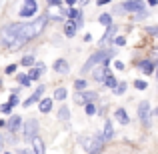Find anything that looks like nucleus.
Wrapping results in <instances>:
<instances>
[{
  "label": "nucleus",
  "instance_id": "1a4fd4ad",
  "mask_svg": "<svg viewBox=\"0 0 158 154\" xmlns=\"http://www.w3.org/2000/svg\"><path fill=\"white\" fill-rule=\"evenodd\" d=\"M106 72H108V62L96 64V66H94V72H92L94 80H96V82H102V80H104V76H106Z\"/></svg>",
  "mask_w": 158,
  "mask_h": 154
},
{
  "label": "nucleus",
  "instance_id": "4be33fe9",
  "mask_svg": "<svg viewBox=\"0 0 158 154\" xmlns=\"http://www.w3.org/2000/svg\"><path fill=\"white\" fill-rule=\"evenodd\" d=\"M116 30H118V28H116L114 24H110V26H106V34L102 36V42H106V40H112V36L116 34Z\"/></svg>",
  "mask_w": 158,
  "mask_h": 154
},
{
  "label": "nucleus",
  "instance_id": "79ce46f5",
  "mask_svg": "<svg viewBox=\"0 0 158 154\" xmlns=\"http://www.w3.org/2000/svg\"><path fill=\"white\" fill-rule=\"evenodd\" d=\"M148 4H150V6H156V4H158V0H148Z\"/></svg>",
  "mask_w": 158,
  "mask_h": 154
},
{
  "label": "nucleus",
  "instance_id": "423d86ee",
  "mask_svg": "<svg viewBox=\"0 0 158 154\" xmlns=\"http://www.w3.org/2000/svg\"><path fill=\"white\" fill-rule=\"evenodd\" d=\"M138 118L142 120L144 126H150V104L146 100L140 102V106H138Z\"/></svg>",
  "mask_w": 158,
  "mask_h": 154
},
{
  "label": "nucleus",
  "instance_id": "c85d7f7f",
  "mask_svg": "<svg viewBox=\"0 0 158 154\" xmlns=\"http://www.w3.org/2000/svg\"><path fill=\"white\" fill-rule=\"evenodd\" d=\"M18 82H20V86H30V80H28L26 74H18Z\"/></svg>",
  "mask_w": 158,
  "mask_h": 154
},
{
  "label": "nucleus",
  "instance_id": "bb28decb",
  "mask_svg": "<svg viewBox=\"0 0 158 154\" xmlns=\"http://www.w3.org/2000/svg\"><path fill=\"white\" fill-rule=\"evenodd\" d=\"M20 64H22V66H28V68H30V66H34V56H24Z\"/></svg>",
  "mask_w": 158,
  "mask_h": 154
},
{
  "label": "nucleus",
  "instance_id": "58836bf2",
  "mask_svg": "<svg viewBox=\"0 0 158 154\" xmlns=\"http://www.w3.org/2000/svg\"><path fill=\"white\" fill-rule=\"evenodd\" d=\"M108 2H110V0H96L98 6H104V4H108Z\"/></svg>",
  "mask_w": 158,
  "mask_h": 154
},
{
  "label": "nucleus",
  "instance_id": "0eeeda50",
  "mask_svg": "<svg viewBox=\"0 0 158 154\" xmlns=\"http://www.w3.org/2000/svg\"><path fill=\"white\" fill-rule=\"evenodd\" d=\"M62 16H66V10L62 8V4H58V6H48V10H46V18L50 20H62Z\"/></svg>",
  "mask_w": 158,
  "mask_h": 154
},
{
  "label": "nucleus",
  "instance_id": "4468645a",
  "mask_svg": "<svg viewBox=\"0 0 158 154\" xmlns=\"http://www.w3.org/2000/svg\"><path fill=\"white\" fill-rule=\"evenodd\" d=\"M38 102H40L38 108H40V112H42V114H48V112L52 110V98H40Z\"/></svg>",
  "mask_w": 158,
  "mask_h": 154
},
{
  "label": "nucleus",
  "instance_id": "9b49d317",
  "mask_svg": "<svg viewBox=\"0 0 158 154\" xmlns=\"http://www.w3.org/2000/svg\"><path fill=\"white\" fill-rule=\"evenodd\" d=\"M92 100H96V92H78L74 96V102L76 104H88Z\"/></svg>",
  "mask_w": 158,
  "mask_h": 154
},
{
  "label": "nucleus",
  "instance_id": "6e6552de",
  "mask_svg": "<svg viewBox=\"0 0 158 154\" xmlns=\"http://www.w3.org/2000/svg\"><path fill=\"white\" fill-rule=\"evenodd\" d=\"M120 8L126 12H140V10H144V0H128Z\"/></svg>",
  "mask_w": 158,
  "mask_h": 154
},
{
  "label": "nucleus",
  "instance_id": "9d476101",
  "mask_svg": "<svg viewBox=\"0 0 158 154\" xmlns=\"http://www.w3.org/2000/svg\"><path fill=\"white\" fill-rule=\"evenodd\" d=\"M44 90H46V86H42V84H40V86H38V88H36V90H34V92H32V96H30V98H26V100H24V102H22V106H26V108H28V106H30V104H34V102H38V100H40V98H42V94H44Z\"/></svg>",
  "mask_w": 158,
  "mask_h": 154
},
{
  "label": "nucleus",
  "instance_id": "7ed1b4c3",
  "mask_svg": "<svg viewBox=\"0 0 158 154\" xmlns=\"http://www.w3.org/2000/svg\"><path fill=\"white\" fill-rule=\"evenodd\" d=\"M112 56H114V50H104V48H100V50H96L94 54H90V58L86 60V64L82 66V72H88V70H90V68H94L96 64L108 62Z\"/></svg>",
  "mask_w": 158,
  "mask_h": 154
},
{
  "label": "nucleus",
  "instance_id": "2eb2a0df",
  "mask_svg": "<svg viewBox=\"0 0 158 154\" xmlns=\"http://www.w3.org/2000/svg\"><path fill=\"white\" fill-rule=\"evenodd\" d=\"M30 142H32V148H34V154H44V140L42 138L34 136Z\"/></svg>",
  "mask_w": 158,
  "mask_h": 154
},
{
  "label": "nucleus",
  "instance_id": "f704fd0d",
  "mask_svg": "<svg viewBox=\"0 0 158 154\" xmlns=\"http://www.w3.org/2000/svg\"><path fill=\"white\" fill-rule=\"evenodd\" d=\"M114 42L118 44V46H122V44H126V38H124V36H118V38H116Z\"/></svg>",
  "mask_w": 158,
  "mask_h": 154
},
{
  "label": "nucleus",
  "instance_id": "a211bd4d",
  "mask_svg": "<svg viewBox=\"0 0 158 154\" xmlns=\"http://www.w3.org/2000/svg\"><path fill=\"white\" fill-rule=\"evenodd\" d=\"M42 72H44V64H38L36 68H30V72H28L26 76H28V80L32 82V80H38V76H40Z\"/></svg>",
  "mask_w": 158,
  "mask_h": 154
},
{
  "label": "nucleus",
  "instance_id": "473e14b6",
  "mask_svg": "<svg viewBox=\"0 0 158 154\" xmlns=\"http://www.w3.org/2000/svg\"><path fill=\"white\" fill-rule=\"evenodd\" d=\"M84 86H86V80H76V82H74V88H76V92H78V90H82Z\"/></svg>",
  "mask_w": 158,
  "mask_h": 154
},
{
  "label": "nucleus",
  "instance_id": "a19ab883",
  "mask_svg": "<svg viewBox=\"0 0 158 154\" xmlns=\"http://www.w3.org/2000/svg\"><path fill=\"white\" fill-rule=\"evenodd\" d=\"M66 4H68V6H74V4H76V0H66Z\"/></svg>",
  "mask_w": 158,
  "mask_h": 154
},
{
  "label": "nucleus",
  "instance_id": "aec40b11",
  "mask_svg": "<svg viewBox=\"0 0 158 154\" xmlns=\"http://www.w3.org/2000/svg\"><path fill=\"white\" fill-rule=\"evenodd\" d=\"M20 124H22V118H20V116H12L10 120H8V130H12V132H16L20 128Z\"/></svg>",
  "mask_w": 158,
  "mask_h": 154
},
{
  "label": "nucleus",
  "instance_id": "412c9836",
  "mask_svg": "<svg viewBox=\"0 0 158 154\" xmlns=\"http://www.w3.org/2000/svg\"><path fill=\"white\" fill-rule=\"evenodd\" d=\"M112 134H114V128H112V124H110V120L104 124V134H102V140L104 142H108V140L112 138Z\"/></svg>",
  "mask_w": 158,
  "mask_h": 154
},
{
  "label": "nucleus",
  "instance_id": "37998d69",
  "mask_svg": "<svg viewBox=\"0 0 158 154\" xmlns=\"http://www.w3.org/2000/svg\"><path fill=\"white\" fill-rule=\"evenodd\" d=\"M80 4H88V0H80Z\"/></svg>",
  "mask_w": 158,
  "mask_h": 154
},
{
  "label": "nucleus",
  "instance_id": "a18cd8bd",
  "mask_svg": "<svg viewBox=\"0 0 158 154\" xmlns=\"http://www.w3.org/2000/svg\"><path fill=\"white\" fill-rule=\"evenodd\" d=\"M0 88H2V78H0Z\"/></svg>",
  "mask_w": 158,
  "mask_h": 154
},
{
  "label": "nucleus",
  "instance_id": "2f4dec72",
  "mask_svg": "<svg viewBox=\"0 0 158 154\" xmlns=\"http://www.w3.org/2000/svg\"><path fill=\"white\" fill-rule=\"evenodd\" d=\"M146 82H144V80H136L134 82V88H138V90H146Z\"/></svg>",
  "mask_w": 158,
  "mask_h": 154
},
{
  "label": "nucleus",
  "instance_id": "ea45409f",
  "mask_svg": "<svg viewBox=\"0 0 158 154\" xmlns=\"http://www.w3.org/2000/svg\"><path fill=\"white\" fill-rule=\"evenodd\" d=\"M20 154H34V152L28 150V148H22V150H20Z\"/></svg>",
  "mask_w": 158,
  "mask_h": 154
},
{
  "label": "nucleus",
  "instance_id": "dca6fc26",
  "mask_svg": "<svg viewBox=\"0 0 158 154\" xmlns=\"http://www.w3.org/2000/svg\"><path fill=\"white\" fill-rule=\"evenodd\" d=\"M76 30H78V26H76V22H74V20H68V22L64 24V34L68 36V38H72V36L76 34Z\"/></svg>",
  "mask_w": 158,
  "mask_h": 154
},
{
  "label": "nucleus",
  "instance_id": "39448f33",
  "mask_svg": "<svg viewBox=\"0 0 158 154\" xmlns=\"http://www.w3.org/2000/svg\"><path fill=\"white\" fill-rule=\"evenodd\" d=\"M36 10H38L36 0H24L22 8H20V16H22V18H30L32 14H36Z\"/></svg>",
  "mask_w": 158,
  "mask_h": 154
},
{
  "label": "nucleus",
  "instance_id": "f03ea898",
  "mask_svg": "<svg viewBox=\"0 0 158 154\" xmlns=\"http://www.w3.org/2000/svg\"><path fill=\"white\" fill-rule=\"evenodd\" d=\"M46 24H48L46 16H40V18H36V20H32V22L24 24V28H22V42L26 44V42H30V40L38 38V36L46 30Z\"/></svg>",
  "mask_w": 158,
  "mask_h": 154
},
{
  "label": "nucleus",
  "instance_id": "f257e3e1",
  "mask_svg": "<svg viewBox=\"0 0 158 154\" xmlns=\"http://www.w3.org/2000/svg\"><path fill=\"white\" fill-rule=\"evenodd\" d=\"M22 28H24V22L6 24V26L0 30V42H2L4 46L12 48V50L22 48L24 46V42H22Z\"/></svg>",
  "mask_w": 158,
  "mask_h": 154
},
{
  "label": "nucleus",
  "instance_id": "c9c22d12",
  "mask_svg": "<svg viewBox=\"0 0 158 154\" xmlns=\"http://www.w3.org/2000/svg\"><path fill=\"white\" fill-rule=\"evenodd\" d=\"M114 66H116V70H124V62H120V60H116Z\"/></svg>",
  "mask_w": 158,
  "mask_h": 154
},
{
  "label": "nucleus",
  "instance_id": "6ab92c4d",
  "mask_svg": "<svg viewBox=\"0 0 158 154\" xmlns=\"http://www.w3.org/2000/svg\"><path fill=\"white\" fill-rule=\"evenodd\" d=\"M102 84L104 86H108V88H112L114 90V86L118 84V80H116V76L112 72H106V76H104V80H102Z\"/></svg>",
  "mask_w": 158,
  "mask_h": 154
},
{
  "label": "nucleus",
  "instance_id": "5701e85b",
  "mask_svg": "<svg viewBox=\"0 0 158 154\" xmlns=\"http://www.w3.org/2000/svg\"><path fill=\"white\" fill-rule=\"evenodd\" d=\"M58 118L64 120V122L70 118V110H68V106H60V110H58Z\"/></svg>",
  "mask_w": 158,
  "mask_h": 154
},
{
  "label": "nucleus",
  "instance_id": "ddd939ff",
  "mask_svg": "<svg viewBox=\"0 0 158 154\" xmlns=\"http://www.w3.org/2000/svg\"><path fill=\"white\" fill-rule=\"evenodd\" d=\"M54 70H56L58 74H68L70 66H68V62H66L64 58H60V60H56V62H54Z\"/></svg>",
  "mask_w": 158,
  "mask_h": 154
},
{
  "label": "nucleus",
  "instance_id": "b1692460",
  "mask_svg": "<svg viewBox=\"0 0 158 154\" xmlns=\"http://www.w3.org/2000/svg\"><path fill=\"white\" fill-rule=\"evenodd\" d=\"M98 22H100V24H104V26H110V24H112V16L108 14V12H104V14H100V16H98Z\"/></svg>",
  "mask_w": 158,
  "mask_h": 154
},
{
  "label": "nucleus",
  "instance_id": "f3484780",
  "mask_svg": "<svg viewBox=\"0 0 158 154\" xmlns=\"http://www.w3.org/2000/svg\"><path fill=\"white\" fill-rule=\"evenodd\" d=\"M138 68L142 70L144 74H152L154 72V62L152 60H142V62H138Z\"/></svg>",
  "mask_w": 158,
  "mask_h": 154
},
{
  "label": "nucleus",
  "instance_id": "4c0bfd02",
  "mask_svg": "<svg viewBox=\"0 0 158 154\" xmlns=\"http://www.w3.org/2000/svg\"><path fill=\"white\" fill-rule=\"evenodd\" d=\"M148 32H150V34H152V36H154V34H156V32H158V28H156V26H150V28H148Z\"/></svg>",
  "mask_w": 158,
  "mask_h": 154
},
{
  "label": "nucleus",
  "instance_id": "393cba45",
  "mask_svg": "<svg viewBox=\"0 0 158 154\" xmlns=\"http://www.w3.org/2000/svg\"><path fill=\"white\" fill-rule=\"evenodd\" d=\"M66 98V88H56L54 90V100H64Z\"/></svg>",
  "mask_w": 158,
  "mask_h": 154
},
{
  "label": "nucleus",
  "instance_id": "c03bdc74",
  "mask_svg": "<svg viewBox=\"0 0 158 154\" xmlns=\"http://www.w3.org/2000/svg\"><path fill=\"white\" fill-rule=\"evenodd\" d=\"M0 148H2V136H0Z\"/></svg>",
  "mask_w": 158,
  "mask_h": 154
},
{
  "label": "nucleus",
  "instance_id": "20e7f679",
  "mask_svg": "<svg viewBox=\"0 0 158 154\" xmlns=\"http://www.w3.org/2000/svg\"><path fill=\"white\" fill-rule=\"evenodd\" d=\"M36 134H38V120H36V118L26 120V122H24V140L30 142Z\"/></svg>",
  "mask_w": 158,
  "mask_h": 154
},
{
  "label": "nucleus",
  "instance_id": "7c9ffc66",
  "mask_svg": "<svg viewBox=\"0 0 158 154\" xmlns=\"http://www.w3.org/2000/svg\"><path fill=\"white\" fill-rule=\"evenodd\" d=\"M12 108H14V106H12V104H2V106H0V110H2L4 112V114H10V112H12Z\"/></svg>",
  "mask_w": 158,
  "mask_h": 154
},
{
  "label": "nucleus",
  "instance_id": "e433bc0d",
  "mask_svg": "<svg viewBox=\"0 0 158 154\" xmlns=\"http://www.w3.org/2000/svg\"><path fill=\"white\" fill-rule=\"evenodd\" d=\"M58 4H62V0H48V6H58Z\"/></svg>",
  "mask_w": 158,
  "mask_h": 154
},
{
  "label": "nucleus",
  "instance_id": "f8f14e48",
  "mask_svg": "<svg viewBox=\"0 0 158 154\" xmlns=\"http://www.w3.org/2000/svg\"><path fill=\"white\" fill-rule=\"evenodd\" d=\"M114 116H116V120H118L122 126H126V124L130 122V116H128V112L124 110V108H118V110L114 112Z\"/></svg>",
  "mask_w": 158,
  "mask_h": 154
},
{
  "label": "nucleus",
  "instance_id": "a878e982",
  "mask_svg": "<svg viewBox=\"0 0 158 154\" xmlns=\"http://www.w3.org/2000/svg\"><path fill=\"white\" fill-rule=\"evenodd\" d=\"M126 88H128L126 82H118V84L114 86V94H124V92H126Z\"/></svg>",
  "mask_w": 158,
  "mask_h": 154
},
{
  "label": "nucleus",
  "instance_id": "72a5a7b5",
  "mask_svg": "<svg viewBox=\"0 0 158 154\" xmlns=\"http://www.w3.org/2000/svg\"><path fill=\"white\" fill-rule=\"evenodd\" d=\"M16 72V64H10V66H6V74H14Z\"/></svg>",
  "mask_w": 158,
  "mask_h": 154
},
{
  "label": "nucleus",
  "instance_id": "cd10ccee",
  "mask_svg": "<svg viewBox=\"0 0 158 154\" xmlns=\"http://www.w3.org/2000/svg\"><path fill=\"white\" fill-rule=\"evenodd\" d=\"M20 100H18V90H14V92L10 94V98H8V104H12V106H16Z\"/></svg>",
  "mask_w": 158,
  "mask_h": 154
},
{
  "label": "nucleus",
  "instance_id": "c756f323",
  "mask_svg": "<svg viewBox=\"0 0 158 154\" xmlns=\"http://www.w3.org/2000/svg\"><path fill=\"white\" fill-rule=\"evenodd\" d=\"M86 114H88V116H94V114H96V106H94L92 102L86 104Z\"/></svg>",
  "mask_w": 158,
  "mask_h": 154
}]
</instances>
